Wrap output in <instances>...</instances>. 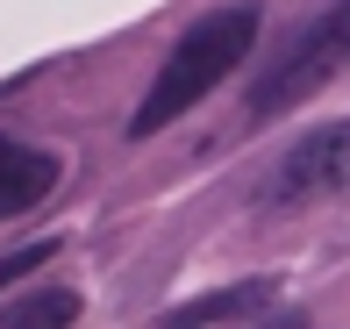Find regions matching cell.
<instances>
[{"label": "cell", "mask_w": 350, "mask_h": 329, "mask_svg": "<svg viewBox=\"0 0 350 329\" xmlns=\"http://www.w3.org/2000/svg\"><path fill=\"white\" fill-rule=\"evenodd\" d=\"M258 0H229V8H208L193 29H186L179 43H172V57L157 65V79L150 93L136 101V115H129V136H157L165 122H179L186 107H200L208 93L229 79L236 65L250 57V43H258Z\"/></svg>", "instance_id": "1"}, {"label": "cell", "mask_w": 350, "mask_h": 329, "mask_svg": "<svg viewBox=\"0 0 350 329\" xmlns=\"http://www.w3.org/2000/svg\"><path fill=\"white\" fill-rule=\"evenodd\" d=\"M336 72H350V0L322 8L272 65H265V79L250 86V115H258V122L265 115H286V107H300L308 93H322Z\"/></svg>", "instance_id": "2"}, {"label": "cell", "mask_w": 350, "mask_h": 329, "mask_svg": "<svg viewBox=\"0 0 350 329\" xmlns=\"http://www.w3.org/2000/svg\"><path fill=\"white\" fill-rule=\"evenodd\" d=\"M343 186H350V122H322L265 172V208H308Z\"/></svg>", "instance_id": "3"}, {"label": "cell", "mask_w": 350, "mask_h": 329, "mask_svg": "<svg viewBox=\"0 0 350 329\" xmlns=\"http://www.w3.org/2000/svg\"><path fill=\"white\" fill-rule=\"evenodd\" d=\"M51 186H57V158L51 150H29V144H14V136H0V222L22 215V208H36Z\"/></svg>", "instance_id": "4"}, {"label": "cell", "mask_w": 350, "mask_h": 329, "mask_svg": "<svg viewBox=\"0 0 350 329\" xmlns=\"http://www.w3.org/2000/svg\"><path fill=\"white\" fill-rule=\"evenodd\" d=\"M265 301H279L272 279H243V287H221V293H200V301L172 308L157 329H215V322H236V315H258Z\"/></svg>", "instance_id": "5"}, {"label": "cell", "mask_w": 350, "mask_h": 329, "mask_svg": "<svg viewBox=\"0 0 350 329\" xmlns=\"http://www.w3.org/2000/svg\"><path fill=\"white\" fill-rule=\"evenodd\" d=\"M72 322H79V293L72 287H36V293L0 308V329H72Z\"/></svg>", "instance_id": "6"}, {"label": "cell", "mask_w": 350, "mask_h": 329, "mask_svg": "<svg viewBox=\"0 0 350 329\" xmlns=\"http://www.w3.org/2000/svg\"><path fill=\"white\" fill-rule=\"evenodd\" d=\"M51 258H57V244H51V237H43V244H22V250H8V258H0V293H8L14 279H29L36 265H51Z\"/></svg>", "instance_id": "7"}]
</instances>
